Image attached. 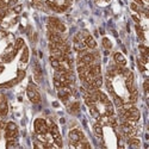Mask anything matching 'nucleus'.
<instances>
[{
    "instance_id": "nucleus-1",
    "label": "nucleus",
    "mask_w": 149,
    "mask_h": 149,
    "mask_svg": "<svg viewBox=\"0 0 149 149\" xmlns=\"http://www.w3.org/2000/svg\"><path fill=\"white\" fill-rule=\"evenodd\" d=\"M48 28L54 30V31H57L60 33L66 31L65 24L61 23V20L58 18H56V17H49V19H48Z\"/></svg>"
},
{
    "instance_id": "nucleus-2",
    "label": "nucleus",
    "mask_w": 149,
    "mask_h": 149,
    "mask_svg": "<svg viewBox=\"0 0 149 149\" xmlns=\"http://www.w3.org/2000/svg\"><path fill=\"white\" fill-rule=\"evenodd\" d=\"M140 111L136 109L135 106H130L127 111H124V113L122 115L123 120H131V122H137L140 119Z\"/></svg>"
},
{
    "instance_id": "nucleus-3",
    "label": "nucleus",
    "mask_w": 149,
    "mask_h": 149,
    "mask_svg": "<svg viewBox=\"0 0 149 149\" xmlns=\"http://www.w3.org/2000/svg\"><path fill=\"white\" fill-rule=\"evenodd\" d=\"M33 128L37 135H47L49 132V127L43 118H37L33 123Z\"/></svg>"
},
{
    "instance_id": "nucleus-4",
    "label": "nucleus",
    "mask_w": 149,
    "mask_h": 149,
    "mask_svg": "<svg viewBox=\"0 0 149 149\" xmlns=\"http://www.w3.org/2000/svg\"><path fill=\"white\" fill-rule=\"evenodd\" d=\"M26 94L29 97V99L33 103V104H38L41 102V95L38 93V90H37V87L35 85L30 84L28 86V90H26Z\"/></svg>"
},
{
    "instance_id": "nucleus-5",
    "label": "nucleus",
    "mask_w": 149,
    "mask_h": 149,
    "mask_svg": "<svg viewBox=\"0 0 149 149\" xmlns=\"http://www.w3.org/2000/svg\"><path fill=\"white\" fill-rule=\"evenodd\" d=\"M49 132H50L52 137L54 139L55 143L57 147H62V139H61V135H60V131H58V128L56 124L52 123L50 127H49Z\"/></svg>"
},
{
    "instance_id": "nucleus-6",
    "label": "nucleus",
    "mask_w": 149,
    "mask_h": 149,
    "mask_svg": "<svg viewBox=\"0 0 149 149\" xmlns=\"http://www.w3.org/2000/svg\"><path fill=\"white\" fill-rule=\"evenodd\" d=\"M69 142L72 143H77V142H81V141H85V135L78 130V129H74L69 132Z\"/></svg>"
},
{
    "instance_id": "nucleus-7",
    "label": "nucleus",
    "mask_w": 149,
    "mask_h": 149,
    "mask_svg": "<svg viewBox=\"0 0 149 149\" xmlns=\"http://www.w3.org/2000/svg\"><path fill=\"white\" fill-rule=\"evenodd\" d=\"M84 43H85L86 48H88V49H95L97 48V42H95V40L93 38L91 35H87L85 37Z\"/></svg>"
},
{
    "instance_id": "nucleus-8",
    "label": "nucleus",
    "mask_w": 149,
    "mask_h": 149,
    "mask_svg": "<svg viewBox=\"0 0 149 149\" xmlns=\"http://www.w3.org/2000/svg\"><path fill=\"white\" fill-rule=\"evenodd\" d=\"M7 111H8V106H7L6 98L4 95L3 99L0 100V117H5L7 115Z\"/></svg>"
},
{
    "instance_id": "nucleus-9",
    "label": "nucleus",
    "mask_w": 149,
    "mask_h": 149,
    "mask_svg": "<svg viewBox=\"0 0 149 149\" xmlns=\"http://www.w3.org/2000/svg\"><path fill=\"white\" fill-rule=\"evenodd\" d=\"M113 58H115V61H116V63L118 65V66H122V67H124L127 65V60H125V57H124L120 53H116L115 55H113Z\"/></svg>"
},
{
    "instance_id": "nucleus-10",
    "label": "nucleus",
    "mask_w": 149,
    "mask_h": 149,
    "mask_svg": "<svg viewBox=\"0 0 149 149\" xmlns=\"http://www.w3.org/2000/svg\"><path fill=\"white\" fill-rule=\"evenodd\" d=\"M68 111H69V113H72V115H78L79 111H80V104L78 102H74L68 107Z\"/></svg>"
},
{
    "instance_id": "nucleus-11",
    "label": "nucleus",
    "mask_w": 149,
    "mask_h": 149,
    "mask_svg": "<svg viewBox=\"0 0 149 149\" xmlns=\"http://www.w3.org/2000/svg\"><path fill=\"white\" fill-rule=\"evenodd\" d=\"M33 75H35L36 81H41V79H42V70H41V67H40L38 63H36L33 66Z\"/></svg>"
},
{
    "instance_id": "nucleus-12",
    "label": "nucleus",
    "mask_w": 149,
    "mask_h": 149,
    "mask_svg": "<svg viewBox=\"0 0 149 149\" xmlns=\"http://www.w3.org/2000/svg\"><path fill=\"white\" fill-rule=\"evenodd\" d=\"M17 136H18V130H5L6 140H15Z\"/></svg>"
},
{
    "instance_id": "nucleus-13",
    "label": "nucleus",
    "mask_w": 149,
    "mask_h": 149,
    "mask_svg": "<svg viewBox=\"0 0 149 149\" xmlns=\"http://www.w3.org/2000/svg\"><path fill=\"white\" fill-rule=\"evenodd\" d=\"M128 143H129V146L130 147H134V148H139L140 146H141V142H140V140L139 139H136V137H129L128 139Z\"/></svg>"
},
{
    "instance_id": "nucleus-14",
    "label": "nucleus",
    "mask_w": 149,
    "mask_h": 149,
    "mask_svg": "<svg viewBox=\"0 0 149 149\" xmlns=\"http://www.w3.org/2000/svg\"><path fill=\"white\" fill-rule=\"evenodd\" d=\"M50 63H52V67L55 69V70H58L60 69V60L54 57V56H50Z\"/></svg>"
},
{
    "instance_id": "nucleus-15",
    "label": "nucleus",
    "mask_w": 149,
    "mask_h": 149,
    "mask_svg": "<svg viewBox=\"0 0 149 149\" xmlns=\"http://www.w3.org/2000/svg\"><path fill=\"white\" fill-rule=\"evenodd\" d=\"M29 60V49L26 47H24V50H23V54H22V57H20V61L22 62H28Z\"/></svg>"
},
{
    "instance_id": "nucleus-16",
    "label": "nucleus",
    "mask_w": 149,
    "mask_h": 149,
    "mask_svg": "<svg viewBox=\"0 0 149 149\" xmlns=\"http://www.w3.org/2000/svg\"><path fill=\"white\" fill-rule=\"evenodd\" d=\"M18 81H19L18 79H15V80H11V81L6 82V84H1V85H0V88H8V87H12V86L16 85Z\"/></svg>"
},
{
    "instance_id": "nucleus-17",
    "label": "nucleus",
    "mask_w": 149,
    "mask_h": 149,
    "mask_svg": "<svg viewBox=\"0 0 149 149\" xmlns=\"http://www.w3.org/2000/svg\"><path fill=\"white\" fill-rule=\"evenodd\" d=\"M93 129H94V132H95L98 136H103V128H102V124H100V123H95L94 127H93Z\"/></svg>"
},
{
    "instance_id": "nucleus-18",
    "label": "nucleus",
    "mask_w": 149,
    "mask_h": 149,
    "mask_svg": "<svg viewBox=\"0 0 149 149\" xmlns=\"http://www.w3.org/2000/svg\"><path fill=\"white\" fill-rule=\"evenodd\" d=\"M24 48V40L23 38H18L16 41V45H15V52H18L19 49Z\"/></svg>"
},
{
    "instance_id": "nucleus-19",
    "label": "nucleus",
    "mask_w": 149,
    "mask_h": 149,
    "mask_svg": "<svg viewBox=\"0 0 149 149\" xmlns=\"http://www.w3.org/2000/svg\"><path fill=\"white\" fill-rule=\"evenodd\" d=\"M103 45H104L105 49H107V50H110V49L112 48V43H111V41L109 38H106V37L103 38Z\"/></svg>"
},
{
    "instance_id": "nucleus-20",
    "label": "nucleus",
    "mask_w": 149,
    "mask_h": 149,
    "mask_svg": "<svg viewBox=\"0 0 149 149\" xmlns=\"http://www.w3.org/2000/svg\"><path fill=\"white\" fill-rule=\"evenodd\" d=\"M136 32H137V36L141 41H144V33H143V30L140 25H136Z\"/></svg>"
},
{
    "instance_id": "nucleus-21",
    "label": "nucleus",
    "mask_w": 149,
    "mask_h": 149,
    "mask_svg": "<svg viewBox=\"0 0 149 149\" xmlns=\"http://www.w3.org/2000/svg\"><path fill=\"white\" fill-rule=\"evenodd\" d=\"M6 130H18V128H17V125H16V123L8 122V123L6 124Z\"/></svg>"
},
{
    "instance_id": "nucleus-22",
    "label": "nucleus",
    "mask_w": 149,
    "mask_h": 149,
    "mask_svg": "<svg viewBox=\"0 0 149 149\" xmlns=\"http://www.w3.org/2000/svg\"><path fill=\"white\" fill-rule=\"evenodd\" d=\"M8 1L10 0H0V10H5L8 7Z\"/></svg>"
},
{
    "instance_id": "nucleus-23",
    "label": "nucleus",
    "mask_w": 149,
    "mask_h": 149,
    "mask_svg": "<svg viewBox=\"0 0 149 149\" xmlns=\"http://www.w3.org/2000/svg\"><path fill=\"white\" fill-rule=\"evenodd\" d=\"M12 147H18V144L16 143V140H7L6 148H12Z\"/></svg>"
},
{
    "instance_id": "nucleus-24",
    "label": "nucleus",
    "mask_w": 149,
    "mask_h": 149,
    "mask_svg": "<svg viewBox=\"0 0 149 149\" xmlns=\"http://www.w3.org/2000/svg\"><path fill=\"white\" fill-rule=\"evenodd\" d=\"M137 66H139V68H140L141 72H144V70H146V67L143 66V62L141 61V58L137 60Z\"/></svg>"
},
{
    "instance_id": "nucleus-25",
    "label": "nucleus",
    "mask_w": 149,
    "mask_h": 149,
    "mask_svg": "<svg viewBox=\"0 0 149 149\" xmlns=\"http://www.w3.org/2000/svg\"><path fill=\"white\" fill-rule=\"evenodd\" d=\"M24 77H25V72H24V70H18V77H17V79L20 81Z\"/></svg>"
},
{
    "instance_id": "nucleus-26",
    "label": "nucleus",
    "mask_w": 149,
    "mask_h": 149,
    "mask_svg": "<svg viewBox=\"0 0 149 149\" xmlns=\"http://www.w3.org/2000/svg\"><path fill=\"white\" fill-rule=\"evenodd\" d=\"M33 6H35L36 8H40V10H44V5H43V4H41V3H35V4H33Z\"/></svg>"
},
{
    "instance_id": "nucleus-27",
    "label": "nucleus",
    "mask_w": 149,
    "mask_h": 149,
    "mask_svg": "<svg viewBox=\"0 0 149 149\" xmlns=\"http://www.w3.org/2000/svg\"><path fill=\"white\" fill-rule=\"evenodd\" d=\"M20 11H22V5H17L13 7V12H16V13H19Z\"/></svg>"
},
{
    "instance_id": "nucleus-28",
    "label": "nucleus",
    "mask_w": 149,
    "mask_h": 149,
    "mask_svg": "<svg viewBox=\"0 0 149 149\" xmlns=\"http://www.w3.org/2000/svg\"><path fill=\"white\" fill-rule=\"evenodd\" d=\"M17 1H18V0H10V1H8V7H13V6H16Z\"/></svg>"
},
{
    "instance_id": "nucleus-29",
    "label": "nucleus",
    "mask_w": 149,
    "mask_h": 149,
    "mask_svg": "<svg viewBox=\"0 0 149 149\" xmlns=\"http://www.w3.org/2000/svg\"><path fill=\"white\" fill-rule=\"evenodd\" d=\"M130 6H131V8H132L134 11H137V12H140V7H139L137 5H136L135 3H132V4L130 5Z\"/></svg>"
},
{
    "instance_id": "nucleus-30",
    "label": "nucleus",
    "mask_w": 149,
    "mask_h": 149,
    "mask_svg": "<svg viewBox=\"0 0 149 149\" xmlns=\"http://www.w3.org/2000/svg\"><path fill=\"white\" fill-rule=\"evenodd\" d=\"M143 88H144V92H146V94H147V93H148V80L144 81V84H143Z\"/></svg>"
},
{
    "instance_id": "nucleus-31",
    "label": "nucleus",
    "mask_w": 149,
    "mask_h": 149,
    "mask_svg": "<svg viewBox=\"0 0 149 149\" xmlns=\"http://www.w3.org/2000/svg\"><path fill=\"white\" fill-rule=\"evenodd\" d=\"M132 19H134V20H135V22H136V23H140V19H139V17H136V16H135V15H134V16H132Z\"/></svg>"
},
{
    "instance_id": "nucleus-32",
    "label": "nucleus",
    "mask_w": 149,
    "mask_h": 149,
    "mask_svg": "<svg viewBox=\"0 0 149 149\" xmlns=\"http://www.w3.org/2000/svg\"><path fill=\"white\" fill-rule=\"evenodd\" d=\"M135 1L137 3V4H140V5H143V1H142V0H135Z\"/></svg>"
},
{
    "instance_id": "nucleus-33",
    "label": "nucleus",
    "mask_w": 149,
    "mask_h": 149,
    "mask_svg": "<svg viewBox=\"0 0 149 149\" xmlns=\"http://www.w3.org/2000/svg\"><path fill=\"white\" fill-rule=\"evenodd\" d=\"M4 70V66H1V65H0V73H1Z\"/></svg>"
},
{
    "instance_id": "nucleus-34",
    "label": "nucleus",
    "mask_w": 149,
    "mask_h": 149,
    "mask_svg": "<svg viewBox=\"0 0 149 149\" xmlns=\"http://www.w3.org/2000/svg\"><path fill=\"white\" fill-rule=\"evenodd\" d=\"M1 127H3V123H1V120H0V129H1Z\"/></svg>"
},
{
    "instance_id": "nucleus-35",
    "label": "nucleus",
    "mask_w": 149,
    "mask_h": 149,
    "mask_svg": "<svg viewBox=\"0 0 149 149\" xmlns=\"http://www.w3.org/2000/svg\"><path fill=\"white\" fill-rule=\"evenodd\" d=\"M33 1H38V0H33Z\"/></svg>"
}]
</instances>
